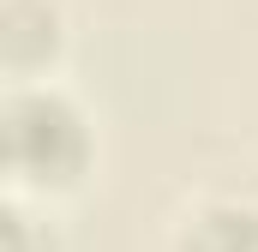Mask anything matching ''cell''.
I'll return each instance as SVG.
<instances>
[{
  "mask_svg": "<svg viewBox=\"0 0 258 252\" xmlns=\"http://www.w3.org/2000/svg\"><path fill=\"white\" fill-rule=\"evenodd\" d=\"M6 168L18 192H72L90 174L96 138L84 108L54 84H12L6 96Z\"/></svg>",
  "mask_w": 258,
  "mask_h": 252,
  "instance_id": "1",
  "label": "cell"
},
{
  "mask_svg": "<svg viewBox=\"0 0 258 252\" xmlns=\"http://www.w3.org/2000/svg\"><path fill=\"white\" fill-rule=\"evenodd\" d=\"M60 6L54 0H6V30H0V54L12 84H36V72H48L60 54Z\"/></svg>",
  "mask_w": 258,
  "mask_h": 252,
  "instance_id": "2",
  "label": "cell"
},
{
  "mask_svg": "<svg viewBox=\"0 0 258 252\" xmlns=\"http://www.w3.org/2000/svg\"><path fill=\"white\" fill-rule=\"evenodd\" d=\"M180 252H258V204L246 198H210L186 216Z\"/></svg>",
  "mask_w": 258,
  "mask_h": 252,
  "instance_id": "3",
  "label": "cell"
},
{
  "mask_svg": "<svg viewBox=\"0 0 258 252\" xmlns=\"http://www.w3.org/2000/svg\"><path fill=\"white\" fill-rule=\"evenodd\" d=\"M30 222H36V216H30L24 204L6 210V252H36V246H30ZM48 246H54V234H42V252H48Z\"/></svg>",
  "mask_w": 258,
  "mask_h": 252,
  "instance_id": "4",
  "label": "cell"
}]
</instances>
